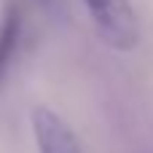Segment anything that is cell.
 Returning a JSON list of instances; mask_svg holds the SVG:
<instances>
[{
    "label": "cell",
    "instance_id": "2",
    "mask_svg": "<svg viewBox=\"0 0 153 153\" xmlns=\"http://www.w3.org/2000/svg\"><path fill=\"white\" fill-rule=\"evenodd\" d=\"M32 134L38 143V153H83L75 132L51 108L32 110Z\"/></svg>",
    "mask_w": 153,
    "mask_h": 153
},
{
    "label": "cell",
    "instance_id": "3",
    "mask_svg": "<svg viewBox=\"0 0 153 153\" xmlns=\"http://www.w3.org/2000/svg\"><path fill=\"white\" fill-rule=\"evenodd\" d=\"M19 27H22V13H19V8L11 5L0 19V81L13 59V51L19 43Z\"/></svg>",
    "mask_w": 153,
    "mask_h": 153
},
{
    "label": "cell",
    "instance_id": "1",
    "mask_svg": "<svg viewBox=\"0 0 153 153\" xmlns=\"http://www.w3.org/2000/svg\"><path fill=\"white\" fill-rule=\"evenodd\" d=\"M94 27L113 48H132L140 40L137 13L129 0H83Z\"/></svg>",
    "mask_w": 153,
    "mask_h": 153
}]
</instances>
